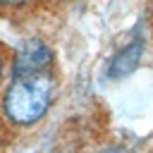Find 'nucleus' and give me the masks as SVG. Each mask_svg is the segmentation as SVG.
<instances>
[{
	"label": "nucleus",
	"instance_id": "obj_4",
	"mask_svg": "<svg viewBox=\"0 0 153 153\" xmlns=\"http://www.w3.org/2000/svg\"><path fill=\"white\" fill-rule=\"evenodd\" d=\"M29 0H0V7H22Z\"/></svg>",
	"mask_w": 153,
	"mask_h": 153
},
{
	"label": "nucleus",
	"instance_id": "obj_5",
	"mask_svg": "<svg viewBox=\"0 0 153 153\" xmlns=\"http://www.w3.org/2000/svg\"><path fill=\"white\" fill-rule=\"evenodd\" d=\"M0 76H2V50H0Z\"/></svg>",
	"mask_w": 153,
	"mask_h": 153
},
{
	"label": "nucleus",
	"instance_id": "obj_1",
	"mask_svg": "<svg viewBox=\"0 0 153 153\" xmlns=\"http://www.w3.org/2000/svg\"><path fill=\"white\" fill-rule=\"evenodd\" d=\"M57 81L50 72L17 76L2 98V115L17 127H29L38 122L53 105Z\"/></svg>",
	"mask_w": 153,
	"mask_h": 153
},
{
	"label": "nucleus",
	"instance_id": "obj_3",
	"mask_svg": "<svg viewBox=\"0 0 153 153\" xmlns=\"http://www.w3.org/2000/svg\"><path fill=\"white\" fill-rule=\"evenodd\" d=\"M141 53H143V43H141V41L129 43L127 48H122L120 53H115V57L110 60L108 74H110L112 79H124V76H129V74L136 69V65H139V60H141Z\"/></svg>",
	"mask_w": 153,
	"mask_h": 153
},
{
	"label": "nucleus",
	"instance_id": "obj_2",
	"mask_svg": "<svg viewBox=\"0 0 153 153\" xmlns=\"http://www.w3.org/2000/svg\"><path fill=\"white\" fill-rule=\"evenodd\" d=\"M53 62V50L38 41V38H26L14 55V74L17 76H29V74H41L48 69Z\"/></svg>",
	"mask_w": 153,
	"mask_h": 153
},
{
	"label": "nucleus",
	"instance_id": "obj_6",
	"mask_svg": "<svg viewBox=\"0 0 153 153\" xmlns=\"http://www.w3.org/2000/svg\"><path fill=\"white\" fill-rule=\"evenodd\" d=\"M60 2H67V0H60Z\"/></svg>",
	"mask_w": 153,
	"mask_h": 153
}]
</instances>
